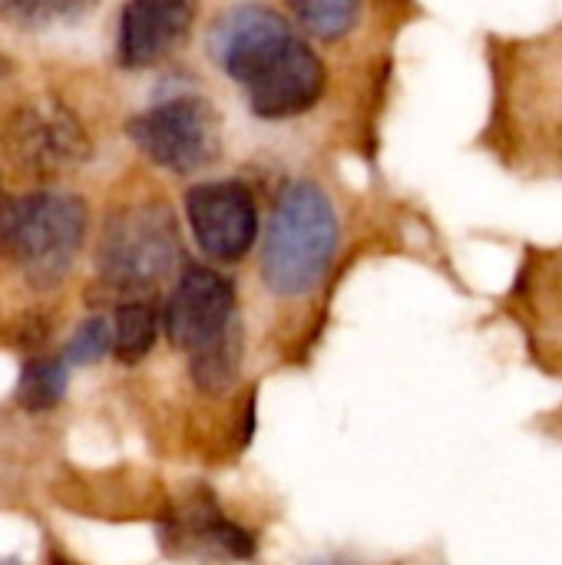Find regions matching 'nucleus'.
Returning a JSON list of instances; mask_svg holds the SVG:
<instances>
[{
  "instance_id": "f257e3e1",
  "label": "nucleus",
  "mask_w": 562,
  "mask_h": 565,
  "mask_svg": "<svg viewBox=\"0 0 562 565\" xmlns=\"http://www.w3.org/2000/svg\"><path fill=\"white\" fill-rule=\"evenodd\" d=\"M209 50L262 119L308 113L325 93V63L272 7L245 3L219 17Z\"/></svg>"
},
{
  "instance_id": "f03ea898",
  "label": "nucleus",
  "mask_w": 562,
  "mask_h": 565,
  "mask_svg": "<svg viewBox=\"0 0 562 565\" xmlns=\"http://www.w3.org/2000/svg\"><path fill=\"white\" fill-rule=\"evenodd\" d=\"M338 248V215L331 199L311 182L282 189L262 248V278L282 298L308 295L328 271Z\"/></svg>"
},
{
  "instance_id": "7ed1b4c3",
  "label": "nucleus",
  "mask_w": 562,
  "mask_h": 565,
  "mask_svg": "<svg viewBox=\"0 0 562 565\" xmlns=\"http://www.w3.org/2000/svg\"><path fill=\"white\" fill-rule=\"evenodd\" d=\"M83 235L86 205L70 192L0 199V255L36 288H50L70 271Z\"/></svg>"
},
{
  "instance_id": "20e7f679",
  "label": "nucleus",
  "mask_w": 562,
  "mask_h": 565,
  "mask_svg": "<svg viewBox=\"0 0 562 565\" xmlns=\"http://www.w3.org/2000/svg\"><path fill=\"white\" fill-rule=\"evenodd\" d=\"M179 258L176 225L166 205L142 202L109 218L99 242V275L116 291L159 285Z\"/></svg>"
},
{
  "instance_id": "39448f33",
  "label": "nucleus",
  "mask_w": 562,
  "mask_h": 565,
  "mask_svg": "<svg viewBox=\"0 0 562 565\" xmlns=\"http://www.w3.org/2000/svg\"><path fill=\"white\" fill-rule=\"evenodd\" d=\"M129 139L149 162L169 172H195L219 152V116L195 96L166 99L129 119Z\"/></svg>"
},
{
  "instance_id": "423d86ee",
  "label": "nucleus",
  "mask_w": 562,
  "mask_h": 565,
  "mask_svg": "<svg viewBox=\"0 0 562 565\" xmlns=\"http://www.w3.org/2000/svg\"><path fill=\"white\" fill-rule=\"evenodd\" d=\"M162 324L172 348L185 351L189 358L215 348L238 331L232 281L212 268H189L169 295Z\"/></svg>"
},
{
  "instance_id": "0eeeda50",
  "label": "nucleus",
  "mask_w": 562,
  "mask_h": 565,
  "mask_svg": "<svg viewBox=\"0 0 562 565\" xmlns=\"http://www.w3.org/2000/svg\"><path fill=\"white\" fill-rule=\"evenodd\" d=\"M199 248L215 262H238L258 235V209L242 182H202L185 195Z\"/></svg>"
},
{
  "instance_id": "6e6552de",
  "label": "nucleus",
  "mask_w": 562,
  "mask_h": 565,
  "mask_svg": "<svg viewBox=\"0 0 562 565\" xmlns=\"http://www.w3.org/2000/svg\"><path fill=\"white\" fill-rule=\"evenodd\" d=\"M199 0H129L119 13L116 56L129 70L162 63L195 23Z\"/></svg>"
},
{
  "instance_id": "1a4fd4ad",
  "label": "nucleus",
  "mask_w": 562,
  "mask_h": 565,
  "mask_svg": "<svg viewBox=\"0 0 562 565\" xmlns=\"http://www.w3.org/2000/svg\"><path fill=\"white\" fill-rule=\"evenodd\" d=\"M10 146L36 175L63 172L89 156L83 126L56 103H33L13 116Z\"/></svg>"
},
{
  "instance_id": "9d476101",
  "label": "nucleus",
  "mask_w": 562,
  "mask_h": 565,
  "mask_svg": "<svg viewBox=\"0 0 562 565\" xmlns=\"http://www.w3.org/2000/svg\"><path fill=\"white\" fill-rule=\"evenodd\" d=\"M166 543L179 546L182 553L219 556V559H248L255 553L252 536L242 526L229 523L205 493H195L169 516Z\"/></svg>"
},
{
  "instance_id": "9b49d317",
  "label": "nucleus",
  "mask_w": 562,
  "mask_h": 565,
  "mask_svg": "<svg viewBox=\"0 0 562 565\" xmlns=\"http://www.w3.org/2000/svg\"><path fill=\"white\" fill-rule=\"evenodd\" d=\"M156 331H159V315L149 301H126L116 318H113V354L123 364H136L142 361L152 344H156Z\"/></svg>"
},
{
  "instance_id": "f8f14e48",
  "label": "nucleus",
  "mask_w": 562,
  "mask_h": 565,
  "mask_svg": "<svg viewBox=\"0 0 562 565\" xmlns=\"http://www.w3.org/2000/svg\"><path fill=\"white\" fill-rule=\"evenodd\" d=\"M66 361H56V358H36V361H26L23 371H20V381H17V391H13V401L30 411V414H40V411H50L63 401V391H66Z\"/></svg>"
},
{
  "instance_id": "ddd939ff",
  "label": "nucleus",
  "mask_w": 562,
  "mask_h": 565,
  "mask_svg": "<svg viewBox=\"0 0 562 565\" xmlns=\"http://www.w3.org/2000/svg\"><path fill=\"white\" fill-rule=\"evenodd\" d=\"M288 7L315 36L335 40L354 26L361 0H288Z\"/></svg>"
},
{
  "instance_id": "4468645a",
  "label": "nucleus",
  "mask_w": 562,
  "mask_h": 565,
  "mask_svg": "<svg viewBox=\"0 0 562 565\" xmlns=\"http://www.w3.org/2000/svg\"><path fill=\"white\" fill-rule=\"evenodd\" d=\"M238 364H242V328L232 331L215 348L195 354L192 358V374H195L199 387H205V391H225L235 381Z\"/></svg>"
},
{
  "instance_id": "2eb2a0df",
  "label": "nucleus",
  "mask_w": 562,
  "mask_h": 565,
  "mask_svg": "<svg viewBox=\"0 0 562 565\" xmlns=\"http://www.w3.org/2000/svg\"><path fill=\"white\" fill-rule=\"evenodd\" d=\"M3 13L20 26H50L56 20H73L93 0H0Z\"/></svg>"
},
{
  "instance_id": "dca6fc26",
  "label": "nucleus",
  "mask_w": 562,
  "mask_h": 565,
  "mask_svg": "<svg viewBox=\"0 0 562 565\" xmlns=\"http://www.w3.org/2000/svg\"><path fill=\"white\" fill-rule=\"evenodd\" d=\"M106 351H113V324H109L106 318H86V321L73 331L63 361H66L70 367H83V364L99 361Z\"/></svg>"
},
{
  "instance_id": "f3484780",
  "label": "nucleus",
  "mask_w": 562,
  "mask_h": 565,
  "mask_svg": "<svg viewBox=\"0 0 562 565\" xmlns=\"http://www.w3.org/2000/svg\"><path fill=\"white\" fill-rule=\"evenodd\" d=\"M46 565H73V563H66V559H60V556H53V559H50V563Z\"/></svg>"
},
{
  "instance_id": "a211bd4d",
  "label": "nucleus",
  "mask_w": 562,
  "mask_h": 565,
  "mask_svg": "<svg viewBox=\"0 0 562 565\" xmlns=\"http://www.w3.org/2000/svg\"><path fill=\"white\" fill-rule=\"evenodd\" d=\"M0 73H7V63L3 60H0Z\"/></svg>"
},
{
  "instance_id": "6ab92c4d",
  "label": "nucleus",
  "mask_w": 562,
  "mask_h": 565,
  "mask_svg": "<svg viewBox=\"0 0 562 565\" xmlns=\"http://www.w3.org/2000/svg\"><path fill=\"white\" fill-rule=\"evenodd\" d=\"M0 199H3V195H0Z\"/></svg>"
}]
</instances>
